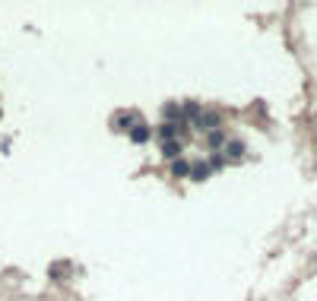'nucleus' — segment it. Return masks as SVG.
Instances as JSON below:
<instances>
[{
  "label": "nucleus",
  "mask_w": 317,
  "mask_h": 301,
  "mask_svg": "<svg viewBox=\"0 0 317 301\" xmlns=\"http://www.w3.org/2000/svg\"><path fill=\"white\" fill-rule=\"evenodd\" d=\"M197 124H200L203 127V130H216V127L222 124V114H219V111H207V114H200V120H197Z\"/></svg>",
  "instance_id": "f257e3e1"
},
{
  "label": "nucleus",
  "mask_w": 317,
  "mask_h": 301,
  "mask_svg": "<svg viewBox=\"0 0 317 301\" xmlns=\"http://www.w3.org/2000/svg\"><path fill=\"white\" fill-rule=\"evenodd\" d=\"M149 140H152V130H149L146 124H136L133 130H130V143H140L143 146V143H149Z\"/></svg>",
  "instance_id": "f03ea898"
},
{
  "label": "nucleus",
  "mask_w": 317,
  "mask_h": 301,
  "mask_svg": "<svg viewBox=\"0 0 317 301\" xmlns=\"http://www.w3.org/2000/svg\"><path fill=\"white\" fill-rule=\"evenodd\" d=\"M191 178L194 181H207L210 178V162H197V165H191Z\"/></svg>",
  "instance_id": "7ed1b4c3"
},
{
  "label": "nucleus",
  "mask_w": 317,
  "mask_h": 301,
  "mask_svg": "<svg viewBox=\"0 0 317 301\" xmlns=\"http://www.w3.org/2000/svg\"><path fill=\"white\" fill-rule=\"evenodd\" d=\"M225 156H228V159H241V156H244V143H241V140L225 143Z\"/></svg>",
  "instance_id": "20e7f679"
},
{
  "label": "nucleus",
  "mask_w": 317,
  "mask_h": 301,
  "mask_svg": "<svg viewBox=\"0 0 317 301\" xmlns=\"http://www.w3.org/2000/svg\"><path fill=\"white\" fill-rule=\"evenodd\" d=\"M171 171H175V175L181 178V175H191V165H187L184 159H175V162H171Z\"/></svg>",
  "instance_id": "39448f33"
},
{
  "label": "nucleus",
  "mask_w": 317,
  "mask_h": 301,
  "mask_svg": "<svg viewBox=\"0 0 317 301\" xmlns=\"http://www.w3.org/2000/svg\"><path fill=\"white\" fill-rule=\"evenodd\" d=\"M162 152H165L168 159H178V152H181V143H175V140H171V143L162 146Z\"/></svg>",
  "instance_id": "423d86ee"
},
{
  "label": "nucleus",
  "mask_w": 317,
  "mask_h": 301,
  "mask_svg": "<svg viewBox=\"0 0 317 301\" xmlns=\"http://www.w3.org/2000/svg\"><path fill=\"white\" fill-rule=\"evenodd\" d=\"M210 146H212V149H219V146H225V136H222L219 130H212V133H210Z\"/></svg>",
  "instance_id": "0eeeda50"
},
{
  "label": "nucleus",
  "mask_w": 317,
  "mask_h": 301,
  "mask_svg": "<svg viewBox=\"0 0 317 301\" xmlns=\"http://www.w3.org/2000/svg\"><path fill=\"white\" fill-rule=\"evenodd\" d=\"M184 114L191 117V120H197V117H200V108H197L194 101H187V105H184Z\"/></svg>",
  "instance_id": "6e6552de"
},
{
  "label": "nucleus",
  "mask_w": 317,
  "mask_h": 301,
  "mask_svg": "<svg viewBox=\"0 0 317 301\" xmlns=\"http://www.w3.org/2000/svg\"><path fill=\"white\" fill-rule=\"evenodd\" d=\"M117 124H121L124 130H127V127L133 130V124H136V114H121V120H117Z\"/></svg>",
  "instance_id": "1a4fd4ad"
},
{
  "label": "nucleus",
  "mask_w": 317,
  "mask_h": 301,
  "mask_svg": "<svg viewBox=\"0 0 317 301\" xmlns=\"http://www.w3.org/2000/svg\"><path fill=\"white\" fill-rule=\"evenodd\" d=\"M222 168H225V159H222V156H212V159H210V171H222Z\"/></svg>",
  "instance_id": "9d476101"
}]
</instances>
